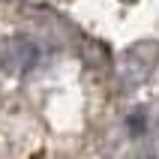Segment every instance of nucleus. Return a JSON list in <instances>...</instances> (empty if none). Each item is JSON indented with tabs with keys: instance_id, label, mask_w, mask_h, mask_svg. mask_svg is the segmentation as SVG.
<instances>
[{
	"instance_id": "1",
	"label": "nucleus",
	"mask_w": 159,
	"mask_h": 159,
	"mask_svg": "<svg viewBox=\"0 0 159 159\" xmlns=\"http://www.w3.org/2000/svg\"><path fill=\"white\" fill-rule=\"evenodd\" d=\"M159 57V45L156 42H138L132 45L129 51L120 57V78L126 81V84H138V81H144L147 75H150L153 63H156Z\"/></svg>"
},
{
	"instance_id": "3",
	"label": "nucleus",
	"mask_w": 159,
	"mask_h": 159,
	"mask_svg": "<svg viewBox=\"0 0 159 159\" xmlns=\"http://www.w3.org/2000/svg\"><path fill=\"white\" fill-rule=\"evenodd\" d=\"M144 126H147V120H144V111H135V117H129V129H132V132H141Z\"/></svg>"
},
{
	"instance_id": "2",
	"label": "nucleus",
	"mask_w": 159,
	"mask_h": 159,
	"mask_svg": "<svg viewBox=\"0 0 159 159\" xmlns=\"http://www.w3.org/2000/svg\"><path fill=\"white\" fill-rule=\"evenodd\" d=\"M39 60V51L30 39H9L3 48H0V69L9 72V75H21V72H30Z\"/></svg>"
}]
</instances>
